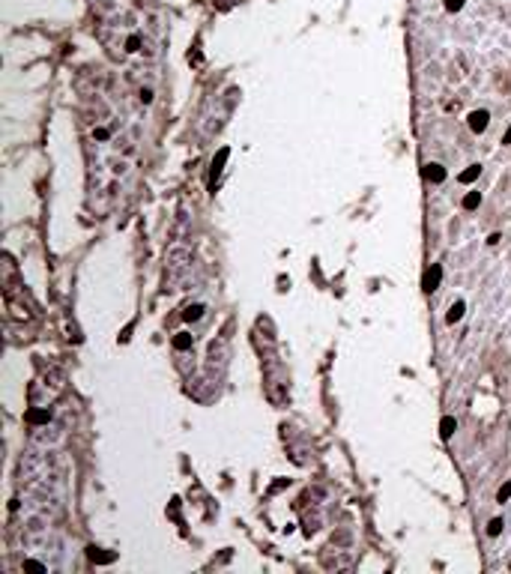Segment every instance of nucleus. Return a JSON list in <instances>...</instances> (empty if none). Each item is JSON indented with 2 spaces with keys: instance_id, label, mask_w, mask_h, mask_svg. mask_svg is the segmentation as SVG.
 <instances>
[{
  "instance_id": "1",
  "label": "nucleus",
  "mask_w": 511,
  "mask_h": 574,
  "mask_svg": "<svg viewBox=\"0 0 511 574\" xmlns=\"http://www.w3.org/2000/svg\"><path fill=\"white\" fill-rule=\"evenodd\" d=\"M467 123H470V129H473L476 135H482V132L488 129V123H491V114H488V111H473V114L467 117Z\"/></svg>"
},
{
  "instance_id": "16",
  "label": "nucleus",
  "mask_w": 511,
  "mask_h": 574,
  "mask_svg": "<svg viewBox=\"0 0 511 574\" xmlns=\"http://www.w3.org/2000/svg\"><path fill=\"white\" fill-rule=\"evenodd\" d=\"M446 9H449V12H461V9H464V0H446Z\"/></svg>"
},
{
  "instance_id": "2",
  "label": "nucleus",
  "mask_w": 511,
  "mask_h": 574,
  "mask_svg": "<svg viewBox=\"0 0 511 574\" xmlns=\"http://www.w3.org/2000/svg\"><path fill=\"white\" fill-rule=\"evenodd\" d=\"M440 279H443V267H440V264H431V270L425 273V282H422V287H425L428 293H434V290L440 287Z\"/></svg>"
},
{
  "instance_id": "14",
  "label": "nucleus",
  "mask_w": 511,
  "mask_h": 574,
  "mask_svg": "<svg viewBox=\"0 0 511 574\" xmlns=\"http://www.w3.org/2000/svg\"><path fill=\"white\" fill-rule=\"evenodd\" d=\"M138 48H141V36H129V39H126V51H132V54H135Z\"/></svg>"
},
{
  "instance_id": "20",
  "label": "nucleus",
  "mask_w": 511,
  "mask_h": 574,
  "mask_svg": "<svg viewBox=\"0 0 511 574\" xmlns=\"http://www.w3.org/2000/svg\"><path fill=\"white\" fill-rule=\"evenodd\" d=\"M500 240H503V237H500V234H491V237H488V246H497V243H500Z\"/></svg>"
},
{
  "instance_id": "4",
  "label": "nucleus",
  "mask_w": 511,
  "mask_h": 574,
  "mask_svg": "<svg viewBox=\"0 0 511 574\" xmlns=\"http://www.w3.org/2000/svg\"><path fill=\"white\" fill-rule=\"evenodd\" d=\"M87 557H90V563H96V566H108V563H114V560H117L114 554H108V551H102V548H90V551H87Z\"/></svg>"
},
{
  "instance_id": "18",
  "label": "nucleus",
  "mask_w": 511,
  "mask_h": 574,
  "mask_svg": "<svg viewBox=\"0 0 511 574\" xmlns=\"http://www.w3.org/2000/svg\"><path fill=\"white\" fill-rule=\"evenodd\" d=\"M141 102L150 105V102H153V93H150V90H141Z\"/></svg>"
},
{
  "instance_id": "3",
  "label": "nucleus",
  "mask_w": 511,
  "mask_h": 574,
  "mask_svg": "<svg viewBox=\"0 0 511 574\" xmlns=\"http://www.w3.org/2000/svg\"><path fill=\"white\" fill-rule=\"evenodd\" d=\"M422 174H425V180H428V183H437V186H440V183H446V168H443V165H437V162L425 165V171H422Z\"/></svg>"
},
{
  "instance_id": "7",
  "label": "nucleus",
  "mask_w": 511,
  "mask_h": 574,
  "mask_svg": "<svg viewBox=\"0 0 511 574\" xmlns=\"http://www.w3.org/2000/svg\"><path fill=\"white\" fill-rule=\"evenodd\" d=\"M191 344H194V335H188V332H176L173 335V347L176 350H191Z\"/></svg>"
},
{
  "instance_id": "19",
  "label": "nucleus",
  "mask_w": 511,
  "mask_h": 574,
  "mask_svg": "<svg viewBox=\"0 0 511 574\" xmlns=\"http://www.w3.org/2000/svg\"><path fill=\"white\" fill-rule=\"evenodd\" d=\"M93 135H96V138H99V141H108V129H96V132H93Z\"/></svg>"
},
{
  "instance_id": "22",
  "label": "nucleus",
  "mask_w": 511,
  "mask_h": 574,
  "mask_svg": "<svg viewBox=\"0 0 511 574\" xmlns=\"http://www.w3.org/2000/svg\"><path fill=\"white\" fill-rule=\"evenodd\" d=\"M503 144H511V126H509V132H506V138H503Z\"/></svg>"
},
{
  "instance_id": "15",
  "label": "nucleus",
  "mask_w": 511,
  "mask_h": 574,
  "mask_svg": "<svg viewBox=\"0 0 511 574\" xmlns=\"http://www.w3.org/2000/svg\"><path fill=\"white\" fill-rule=\"evenodd\" d=\"M509 497H511V485H503V488L497 491V503H506Z\"/></svg>"
},
{
  "instance_id": "8",
  "label": "nucleus",
  "mask_w": 511,
  "mask_h": 574,
  "mask_svg": "<svg viewBox=\"0 0 511 574\" xmlns=\"http://www.w3.org/2000/svg\"><path fill=\"white\" fill-rule=\"evenodd\" d=\"M455 428H458V422H455L452 416H443V422H440V437H443V440H452Z\"/></svg>"
},
{
  "instance_id": "21",
  "label": "nucleus",
  "mask_w": 511,
  "mask_h": 574,
  "mask_svg": "<svg viewBox=\"0 0 511 574\" xmlns=\"http://www.w3.org/2000/svg\"><path fill=\"white\" fill-rule=\"evenodd\" d=\"M129 338H132V326H126V329H123V335H120V341H129Z\"/></svg>"
},
{
  "instance_id": "11",
  "label": "nucleus",
  "mask_w": 511,
  "mask_h": 574,
  "mask_svg": "<svg viewBox=\"0 0 511 574\" xmlns=\"http://www.w3.org/2000/svg\"><path fill=\"white\" fill-rule=\"evenodd\" d=\"M479 207H482V192H467L464 210H479Z\"/></svg>"
},
{
  "instance_id": "23",
  "label": "nucleus",
  "mask_w": 511,
  "mask_h": 574,
  "mask_svg": "<svg viewBox=\"0 0 511 574\" xmlns=\"http://www.w3.org/2000/svg\"><path fill=\"white\" fill-rule=\"evenodd\" d=\"M509 569H511V566H509Z\"/></svg>"
},
{
  "instance_id": "17",
  "label": "nucleus",
  "mask_w": 511,
  "mask_h": 574,
  "mask_svg": "<svg viewBox=\"0 0 511 574\" xmlns=\"http://www.w3.org/2000/svg\"><path fill=\"white\" fill-rule=\"evenodd\" d=\"M24 569H33V572H45V566H42V563H36V560H27V563H24Z\"/></svg>"
},
{
  "instance_id": "12",
  "label": "nucleus",
  "mask_w": 511,
  "mask_h": 574,
  "mask_svg": "<svg viewBox=\"0 0 511 574\" xmlns=\"http://www.w3.org/2000/svg\"><path fill=\"white\" fill-rule=\"evenodd\" d=\"M200 317H203V305H188V308L182 311V320H188V323H191V320H200Z\"/></svg>"
},
{
  "instance_id": "5",
  "label": "nucleus",
  "mask_w": 511,
  "mask_h": 574,
  "mask_svg": "<svg viewBox=\"0 0 511 574\" xmlns=\"http://www.w3.org/2000/svg\"><path fill=\"white\" fill-rule=\"evenodd\" d=\"M227 156H230V150H227V147H221V150H218V156L212 159V180H215V177L221 174V168H224V162H227Z\"/></svg>"
},
{
  "instance_id": "13",
  "label": "nucleus",
  "mask_w": 511,
  "mask_h": 574,
  "mask_svg": "<svg viewBox=\"0 0 511 574\" xmlns=\"http://www.w3.org/2000/svg\"><path fill=\"white\" fill-rule=\"evenodd\" d=\"M503 527H506V521H503V518H494V521L488 524V536H500Z\"/></svg>"
},
{
  "instance_id": "10",
  "label": "nucleus",
  "mask_w": 511,
  "mask_h": 574,
  "mask_svg": "<svg viewBox=\"0 0 511 574\" xmlns=\"http://www.w3.org/2000/svg\"><path fill=\"white\" fill-rule=\"evenodd\" d=\"M27 422H30V425H42V422H51V413H48V410H30V413H27Z\"/></svg>"
},
{
  "instance_id": "6",
  "label": "nucleus",
  "mask_w": 511,
  "mask_h": 574,
  "mask_svg": "<svg viewBox=\"0 0 511 574\" xmlns=\"http://www.w3.org/2000/svg\"><path fill=\"white\" fill-rule=\"evenodd\" d=\"M479 177H482V165H470V168H467V171H464L458 180H461L464 186H470V183H476Z\"/></svg>"
},
{
  "instance_id": "9",
  "label": "nucleus",
  "mask_w": 511,
  "mask_h": 574,
  "mask_svg": "<svg viewBox=\"0 0 511 574\" xmlns=\"http://www.w3.org/2000/svg\"><path fill=\"white\" fill-rule=\"evenodd\" d=\"M464 311H467V305H464V302L458 299V302H455V305L449 308V314H446V323H458V320L464 317Z\"/></svg>"
}]
</instances>
